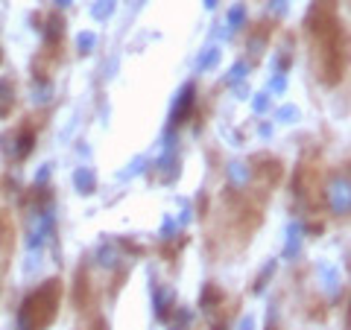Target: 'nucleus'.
I'll return each mask as SVG.
<instances>
[{"mask_svg":"<svg viewBox=\"0 0 351 330\" xmlns=\"http://www.w3.org/2000/svg\"><path fill=\"white\" fill-rule=\"evenodd\" d=\"M9 255H12V225L0 216V272H3Z\"/></svg>","mask_w":351,"mask_h":330,"instance_id":"obj_3","label":"nucleus"},{"mask_svg":"<svg viewBox=\"0 0 351 330\" xmlns=\"http://www.w3.org/2000/svg\"><path fill=\"white\" fill-rule=\"evenodd\" d=\"M59 301H62V283L56 278L44 281L21 304V316H18L21 330H47L53 325V318L59 316Z\"/></svg>","mask_w":351,"mask_h":330,"instance_id":"obj_2","label":"nucleus"},{"mask_svg":"<svg viewBox=\"0 0 351 330\" xmlns=\"http://www.w3.org/2000/svg\"><path fill=\"white\" fill-rule=\"evenodd\" d=\"M88 330H106V322H100V318H97V322H94L91 327H88Z\"/></svg>","mask_w":351,"mask_h":330,"instance_id":"obj_4","label":"nucleus"},{"mask_svg":"<svg viewBox=\"0 0 351 330\" xmlns=\"http://www.w3.org/2000/svg\"><path fill=\"white\" fill-rule=\"evenodd\" d=\"M313 71L325 85H337L346 73V27L337 12V0H316L307 15Z\"/></svg>","mask_w":351,"mask_h":330,"instance_id":"obj_1","label":"nucleus"}]
</instances>
